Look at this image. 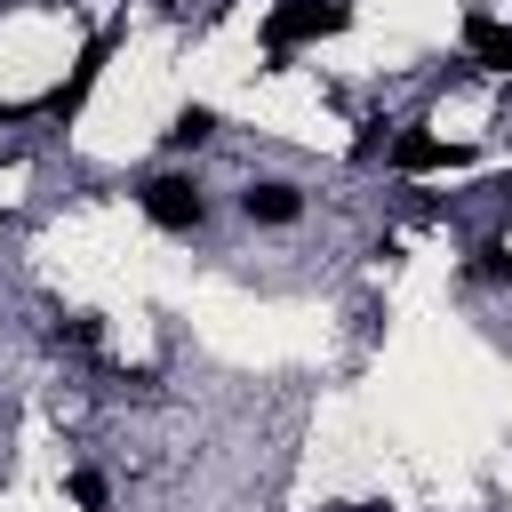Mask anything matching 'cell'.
<instances>
[{"mask_svg":"<svg viewBox=\"0 0 512 512\" xmlns=\"http://www.w3.org/2000/svg\"><path fill=\"white\" fill-rule=\"evenodd\" d=\"M344 24H352V0H272V16H264V48L288 56V48H304V40H336Z\"/></svg>","mask_w":512,"mask_h":512,"instance_id":"1","label":"cell"},{"mask_svg":"<svg viewBox=\"0 0 512 512\" xmlns=\"http://www.w3.org/2000/svg\"><path fill=\"white\" fill-rule=\"evenodd\" d=\"M136 200H144V216H152L160 232H200V224H208V200H200L192 176H152Z\"/></svg>","mask_w":512,"mask_h":512,"instance_id":"2","label":"cell"},{"mask_svg":"<svg viewBox=\"0 0 512 512\" xmlns=\"http://www.w3.org/2000/svg\"><path fill=\"white\" fill-rule=\"evenodd\" d=\"M240 216H248V224H296V216H304V192H296L288 176H256V184L240 192Z\"/></svg>","mask_w":512,"mask_h":512,"instance_id":"3","label":"cell"},{"mask_svg":"<svg viewBox=\"0 0 512 512\" xmlns=\"http://www.w3.org/2000/svg\"><path fill=\"white\" fill-rule=\"evenodd\" d=\"M464 56H472L480 72H512V24H496L488 8H472V16H464Z\"/></svg>","mask_w":512,"mask_h":512,"instance_id":"4","label":"cell"},{"mask_svg":"<svg viewBox=\"0 0 512 512\" xmlns=\"http://www.w3.org/2000/svg\"><path fill=\"white\" fill-rule=\"evenodd\" d=\"M456 160H464V152H456V144H440V136H424V128H400V136H392V168H400V176L456 168Z\"/></svg>","mask_w":512,"mask_h":512,"instance_id":"5","label":"cell"},{"mask_svg":"<svg viewBox=\"0 0 512 512\" xmlns=\"http://www.w3.org/2000/svg\"><path fill=\"white\" fill-rule=\"evenodd\" d=\"M104 56H112V40H88V48H80V64H72V80H64V88H48V104H40V112H56V120H64V112H80V96H88V88H96V72H104Z\"/></svg>","mask_w":512,"mask_h":512,"instance_id":"6","label":"cell"},{"mask_svg":"<svg viewBox=\"0 0 512 512\" xmlns=\"http://www.w3.org/2000/svg\"><path fill=\"white\" fill-rule=\"evenodd\" d=\"M208 136H216V112H208V104H184V112L168 120V144H176V152H200Z\"/></svg>","mask_w":512,"mask_h":512,"instance_id":"7","label":"cell"},{"mask_svg":"<svg viewBox=\"0 0 512 512\" xmlns=\"http://www.w3.org/2000/svg\"><path fill=\"white\" fill-rule=\"evenodd\" d=\"M72 504H80V512H104V504H112L104 472H72Z\"/></svg>","mask_w":512,"mask_h":512,"instance_id":"8","label":"cell"},{"mask_svg":"<svg viewBox=\"0 0 512 512\" xmlns=\"http://www.w3.org/2000/svg\"><path fill=\"white\" fill-rule=\"evenodd\" d=\"M56 344H72V352H88V344H96V320H56Z\"/></svg>","mask_w":512,"mask_h":512,"instance_id":"9","label":"cell"},{"mask_svg":"<svg viewBox=\"0 0 512 512\" xmlns=\"http://www.w3.org/2000/svg\"><path fill=\"white\" fill-rule=\"evenodd\" d=\"M504 208H512V184H504Z\"/></svg>","mask_w":512,"mask_h":512,"instance_id":"10","label":"cell"}]
</instances>
